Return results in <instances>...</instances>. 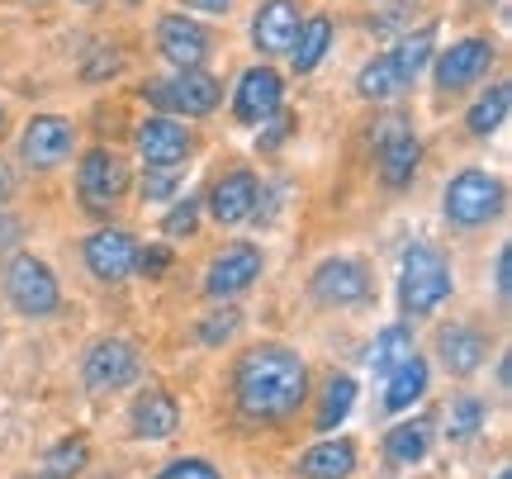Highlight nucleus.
Returning <instances> with one entry per match:
<instances>
[{"label":"nucleus","instance_id":"nucleus-29","mask_svg":"<svg viewBox=\"0 0 512 479\" xmlns=\"http://www.w3.org/2000/svg\"><path fill=\"white\" fill-rule=\"evenodd\" d=\"M408 356H413V332L408 328H384L380 337H375V351H370V370L389 375V370H399Z\"/></svg>","mask_w":512,"mask_h":479},{"label":"nucleus","instance_id":"nucleus-18","mask_svg":"<svg viewBox=\"0 0 512 479\" xmlns=\"http://www.w3.org/2000/svg\"><path fill=\"white\" fill-rule=\"evenodd\" d=\"M176 427H181V408L166 389H147L133 404V432L143 442H166V437H176Z\"/></svg>","mask_w":512,"mask_h":479},{"label":"nucleus","instance_id":"nucleus-38","mask_svg":"<svg viewBox=\"0 0 512 479\" xmlns=\"http://www.w3.org/2000/svg\"><path fill=\"white\" fill-rule=\"evenodd\" d=\"M508 290H512V252L503 247L498 252V295H508Z\"/></svg>","mask_w":512,"mask_h":479},{"label":"nucleus","instance_id":"nucleus-21","mask_svg":"<svg viewBox=\"0 0 512 479\" xmlns=\"http://www.w3.org/2000/svg\"><path fill=\"white\" fill-rule=\"evenodd\" d=\"M437 347H441V361H446L451 375H475V370L484 366V356H489V342L470 328H446Z\"/></svg>","mask_w":512,"mask_h":479},{"label":"nucleus","instance_id":"nucleus-2","mask_svg":"<svg viewBox=\"0 0 512 479\" xmlns=\"http://www.w3.org/2000/svg\"><path fill=\"white\" fill-rule=\"evenodd\" d=\"M451 299V266L437 247H408L399 266V304L403 314H432Z\"/></svg>","mask_w":512,"mask_h":479},{"label":"nucleus","instance_id":"nucleus-4","mask_svg":"<svg viewBox=\"0 0 512 479\" xmlns=\"http://www.w3.org/2000/svg\"><path fill=\"white\" fill-rule=\"evenodd\" d=\"M503 209V181L489 171H460L456 181L446 185V219L460 228H479Z\"/></svg>","mask_w":512,"mask_h":479},{"label":"nucleus","instance_id":"nucleus-41","mask_svg":"<svg viewBox=\"0 0 512 479\" xmlns=\"http://www.w3.org/2000/svg\"><path fill=\"white\" fill-rule=\"evenodd\" d=\"M190 10H200V15H223L228 10V0H185Z\"/></svg>","mask_w":512,"mask_h":479},{"label":"nucleus","instance_id":"nucleus-45","mask_svg":"<svg viewBox=\"0 0 512 479\" xmlns=\"http://www.w3.org/2000/svg\"><path fill=\"white\" fill-rule=\"evenodd\" d=\"M29 5H34V0H29Z\"/></svg>","mask_w":512,"mask_h":479},{"label":"nucleus","instance_id":"nucleus-42","mask_svg":"<svg viewBox=\"0 0 512 479\" xmlns=\"http://www.w3.org/2000/svg\"><path fill=\"white\" fill-rule=\"evenodd\" d=\"M5 195H10V176L0 171V200H5Z\"/></svg>","mask_w":512,"mask_h":479},{"label":"nucleus","instance_id":"nucleus-30","mask_svg":"<svg viewBox=\"0 0 512 479\" xmlns=\"http://www.w3.org/2000/svg\"><path fill=\"white\" fill-rule=\"evenodd\" d=\"M86 461H91V446L81 442V437H67V442H57L53 451H48V461H43V475L48 479H72L86 470Z\"/></svg>","mask_w":512,"mask_h":479},{"label":"nucleus","instance_id":"nucleus-23","mask_svg":"<svg viewBox=\"0 0 512 479\" xmlns=\"http://www.w3.org/2000/svg\"><path fill=\"white\" fill-rule=\"evenodd\" d=\"M432 53H437V29L427 24V29H418V34H408V38L399 43V48H394V53H384V57H389V67L399 72L403 86H413V81L422 76V67L432 62Z\"/></svg>","mask_w":512,"mask_h":479},{"label":"nucleus","instance_id":"nucleus-3","mask_svg":"<svg viewBox=\"0 0 512 479\" xmlns=\"http://www.w3.org/2000/svg\"><path fill=\"white\" fill-rule=\"evenodd\" d=\"M143 95H147V105H157L166 119H200V114L219 110L223 86L195 67V72H176V76H166V81H147Z\"/></svg>","mask_w":512,"mask_h":479},{"label":"nucleus","instance_id":"nucleus-24","mask_svg":"<svg viewBox=\"0 0 512 479\" xmlns=\"http://www.w3.org/2000/svg\"><path fill=\"white\" fill-rule=\"evenodd\" d=\"M328 48H332V19H323V15L304 19V24H299V34H294V48H290L294 72L299 76L313 72V67L328 57Z\"/></svg>","mask_w":512,"mask_h":479},{"label":"nucleus","instance_id":"nucleus-36","mask_svg":"<svg viewBox=\"0 0 512 479\" xmlns=\"http://www.w3.org/2000/svg\"><path fill=\"white\" fill-rule=\"evenodd\" d=\"M157 479H219V470L209 461H171Z\"/></svg>","mask_w":512,"mask_h":479},{"label":"nucleus","instance_id":"nucleus-1","mask_svg":"<svg viewBox=\"0 0 512 479\" xmlns=\"http://www.w3.org/2000/svg\"><path fill=\"white\" fill-rule=\"evenodd\" d=\"M238 408L256 423H280L309 399V370L290 347H252L233 375Z\"/></svg>","mask_w":512,"mask_h":479},{"label":"nucleus","instance_id":"nucleus-26","mask_svg":"<svg viewBox=\"0 0 512 479\" xmlns=\"http://www.w3.org/2000/svg\"><path fill=\"white\" fill-rule=\"evenodd\" d=\"M508 105H512L508 86H489V95H479L475 110L465 114V129L475 133V138H489L494 129H503V119H508Z\"/></svg>","mask_w":512,"mask_h":479},{"label":"nucleus","instance_id":"nucleus-12","mask_svg":"<svg viewBox=\"0 0 512 479\" xmlns=\"http://www.w3.org/2000/svg\"><path fill=\"white\" fill-rule=\"evenodd\" d=\"M72 143H76L72 124H67V119H57V114H43V119H34V124L24 129L19 152H24V162L29 166L48 171V166H62L67 157H72Z\"/></svg>","mask_w":512,"mask_h":479},{"label":"nucleus","instance_id":"nucleus-7","mask_svg":"<svg viewBox=\"0 0 512 479\" xmlns=\"http://www.w3.org/2000/svg\"><path fill=\"white\" fill-rule=\"evenodd\" d=\"M5 290H10V304H15L19 314H29V318L53 314L57 304H62L53 271H48L38 257H15L10 261V271H5Z\"/></svg>","mask_w":512,"mask_h":479},{"label":"nucleus","instance_id":"nucleus-22","mask_svg":"<svg viewBox=\"0 0 512 479\" xmlns=\"http://www.w3.org/2000/svg\"><path fill=\"white\" fill-rule=\"evenodd\" d=\"M427 394V361H422L418 351L403 361L399 370H389V385H384V408H394V413H403V408H413Z\"/></svg>","mask_w":512,"mask_h":479},{"label":"nucleus","instance_id":"nucleus-44","mask_svg":"<svg viewBox=\"0 0 512 479\" xmlns=\"http://www.w3.org/2000/svg\"><path fill=\"white\" fill-rule=\"evenodd\" d=\"M0 124H5V110H0Z\"/></svg>","mask_w":512,"mask_h":479},{"label":"nucleus","instance_id":"nucleus-28","mask_svg":"<svg viewBox=\"0 0 512 479\" xmlns=\"http://www.w3.org/2000/svg\"><path fill=\"white\" fill-rule=\"evenodd\" d=\"M399 91H408V86H403L399 72L389 67V57L366 62V67H361V76H356V95H366V100H394Z\"/></svg>","mask_w":512,"mask_h":479},{"label":"nucleus","instance_id":"nucleus-31","mask_svg":"<svg viewBox=\"0 0 512 479\" xmlns=\"http://www.w3.org/2000/svg\"><path fill=\"white\" fill-rule=\"evenodd\" d=\"M446 427H451V432H446L451 442H470L479 427H484V404H479V399H456L451 413H446Z\"/></svg>","mask_w":512,"mask_h":479},{"label":"nucleus","instance_id":"nucleus-10","mask_svg":"<svg viewBox=\"0 0 512 479\" xmlns=\"http://www.w3.org/2000/svg\"><path fill=\"white\" fill-rule=\"evenodd\" d=\"M280 95H285V81L275 67H247L238 91H233V114L242 124H266L280 110Z\"/></svg>","mask_w":512,"mask_h":479},{"label":"nucleus","instance_id":"nucleus-39","mask_svg":"<svg viewBox=\"0 0 512 479\" xmlns=\"http://www.w3.org/2000/svg\"><path fill=\"white\" fill-rule=\"evenodd\" d=\"M119 72V57H100V62H91V67H86V81H95V76H114Z\"/></svg>","mask_w":512,"mask_h":479},{"label":"nucleus","instance_id":"nucleus-8","mask_svg":"<svg viewBox=\"0 0 512 479\" xmlns=\"http://www.w3.org/2000/svg\"><path fill=\"white\" fill-rule=\"evenodd\" d=\"M86 389L91 394H114L138 380V347L133 342H119V337H105L86 351Z\"/></svg>","mask_w":512,"mask_h":479},{"label":"nucleus","instance_id":"nucleus-17","mask_svg":"<svg viewBox=\"0 0 512 479\" xmlns=\"http://www.w3.org/2000/svg\"><path fill=\"white\" fill-rule=\"evenodd\" d=\"M138 152H143L147 166H176L190 157V129L181 119H147L138 124Z\"/></svg>","mask_w":512,"mask_h":479},{"label":"nucleus","instance_id":"nucleus-20","mask_svg":"<svg viewBox=\"0 0 512 479\" xmlns=\"http://www.w3.org/2000/svg\"><path fill=\"white\" fill-rule=\"evenodd\" d=\"M351 470H356V446L351 442H318L299 456L304 479H347Z\"/></svg>","mask_w":512,"mask_h":479},{"label":"nucleus","instance_id":"nucleus-37","mask_svg":"<svg viewBox=\"0 0 512 479\" xmlns=\"http://www.w3.org/2000/svg\"><path fill=\"white\" fill-rule=\"evenodd\" d=\"M166 266H171V252H166V247H152V252H143V257H138V266H133V271H143V276H162Z\"/></svg>","mask_w":512,"mask_h":479},{"label":"nucleus","instance_id":"nucleus-9","mask_svg":"<svg viewBox=\"0 0 512 479\" xmlns=\"http://www.w3.org/2000/svg\"><path fill=\"white\" fill-rule=\"evenodd\" d=\"M313 295L323 304H332V309L361 304V299H370V271L351 257H332L313 271Z\"/></svg>","mask_w":512,"mask_h":479},{"label":"nucleus","instance_id":"nucleus-33","mask_svg":"<svg viewBox=\"0 0 512 479\" xmlns=\"http://www.w3.org/2000/svg\"><path fill=\"white\" fill-rule=\"evenodd\" d=\"M162 228H166V238H190V233L200 228V204H195V200H181L176 209H171V214H166Z\"/></svg>","mask_w":512,"mask_h":479},{"label":"nucleus","instance_id":"nucleus-16","mask_svg":"<svg viewBox=\"0 0 512 479\" xmlns=\"http://www.w3.org/2000/svg\"><path fill=\"white\" fill-rule=\"evenodd\" d=\"M299 5H290V0H266L261 10H256L252 19V43L261 57H280L294 48V34H299Z\"/></svg>","mask_w":512,"mask_h":479},{"label":"nucleus","instance_id":"nucleus-11","mask_svg":"<svg viewBox=\"0 0 512 479\" xmlns=\"http://www.w3.org/2000/svg\"><path fill=\"white\" fill-rule=\"evenodd\" d=\"M86 266H91L95 280L119 285V280H128L133 266H138V242L128 238L124 228H105V233H95V238L86 242Z\"/></svg>","mask_w":512,"mask_h":479},{"label":"nucleus","instance_id":"nucleus-27","mask_svg":"<svg viewBox=\"0 0 512 479\" xmlns=\"http://www.w3.org/2000/svg\"><path fill=\"white\" fill-rule=\"evenodd\" d=\"M351 404H356V380L351 375H332L328 389H323V408H318V432H332V427L347 423Z\"/></svg>","mask_w":512,"mask_h":479},{"label":"nucleus","instance_id":"nucleus-19","mask_svg":"<svg viewBox=\"0 0 512 479\" xmlns=\"http://www.w3.org/2000/svg\"><path fill=\"white\" fill-rule=\"evenodd\" d=\"M256 209V176L252 171H233V176H223L214 185V195H209V214L219 223H242L252 219Z\"/></svg>","mask_w":512,"mask_h":479},{"label":"nucleus","instance_id":"nucleus-25","mask_svg":"<svg viewBox=\"0 0 512 479\" xmlns=\"http://www.w3.org/2000/svg\"><path fill=\"white\" fill-rule=\"evenodd\" d=\"M427 446H432V423H427V418L389 427V437H384V451H389L394 465H418L422 456H427Z\"/></svg>","mask_w":512,"mask_h":479},{"label":"nucleus","instance_id":"nucleus-14","mask_svg":"<svg viewBox=\"0 0 512 479\" xmlns=\"http://www.w3.org/2000/svg\"><path fill=\"white\" fill-rule=\"evenodd\" d=\"M489 62H494L489 38H460L437 57V86L441 91H460V86H470V81L489 72Z\"/></svg>","mask_w":512,"mask_h":479},{"label":"nucleus","instance_id":"nucleus-15","mask_svg":"<svg viewBox=\"0 0 512 479\" xmlns=\"http://www.w3.org/2000/svg\"><path fill=\"white\" fill-rule=\"evenodd\" d=\"M256 276H261V252H256L252 242H238V247H228L223 257H214L209 276H204V290L214 299H233V295H242V290H252Z\"/></svg>","mask_w":512,"mask_h":479},{"label":"nucleus","instance_id":"nucleus-34","mask_svg":"<svg viewBox=\"0 0 512 479\" xmlns=\"http://www.w3.org/2000/svg\"><path fill=\"white\" fill-rule=\"evenodd\" d=\"M233 332H238V314H233V309H223V314H209V318L200 323V337L209 342V347H223V342H228Z\"/></svg>","mask_w":512,"mask_h":479},{"label":"nucleus","instance_id":"nucleus-13","mask_svg":"<svg viewBox=\"0 0 512 479\" xmlns=\"http://www.w3.org/2000/svg\"><path fill=\"white\" fill-rule=\"evenodd\" d=\"M157 48L166 62H176L181 72H195L204 57H209V29L190 15H166L157 29Z\"/></svg>","mask_w":512,"mask_h":479},{"label":"nucleus","instance_id":"nucleus-43","mask_svg":"<svg viewBox=\"0 0 512 479\" xmlns=\"http://www.w3.org/2000/svg\"><path fill=\"white\" fill-rule=\"evenodd\" d=\"M498 479H512V475H508V470H503V475H498Z\"/></svg>","mask_w":512,"mask_h":479},{"label":"nucleus","instance_id":"nucleus-40","mask_svg":"<svg viewBox=\"0 0 512 479\" xmlns=\"http://www.w3.org/2000/svg\"><path fill=\"white\" fill-rule=\"evenodd\" d=\"M19 242V223L10 214H0V247H15Z\"/></svg>","mask_w":512,"mask_h":479},{"label":"nucleus","instance_id":"nucleus-32","mask_svg":"<svg viewBox=\"0 0 512 479\" xmlns=\"http://www.w3.org/2000/svg\"><path fill=\"white\" fill-rule=\"evenodd\" d=\"M181 181V166H147L143 176V200H166Z\"/></svg>","mask_w":512,"mask_h":479},{"label":"nucleus","instance_id":"nucleus-5","mask_svg":"<svg viewBox=\"0 0 512 479\" xmlns=\"http://www.w3.org/2000/svg\"><path fill=\"white\" fill-rule=\"evenodd\" d=\"M76 190H81V204L91 214H110L114 204L124 200L128 190V166L119 152L110 148H91L81 157V171H76Z\"/></svg>","mask_w":512,"mask_h":479},{"label":"nucleus","instance_id":"nucleus-35","mask_svg":"<svg viewBox=\"0 0 512 479\" xmlns=\"http://www.w3.org/2000/svg\"><path fill=\"white\" fill-rule=\"evenodd\" d=\"M294 124H299L294 114H280V110H275L271 119H266V133H261V148H266V152L280 148V143H285V138L294 133Z\"/></svg>","mask_w":512,"mask_h":479},{"label":"nucleus","instance_id":"nucleus-6","mask_svg":"<svg viewBox=\"0 0 512 479\" xmlns=\"http://www.w3.org/2000/svg\"><path fill=\"white\" fill-rule=\"evenodd\" d=\"M370 138H375V148H380V176L384 185H408L413 181V171H418V138H413V124L403 119V114H389V119H380L375 129H370Z\"/></svg>","mask_w":512,"mask_h":479}]
</instances>
